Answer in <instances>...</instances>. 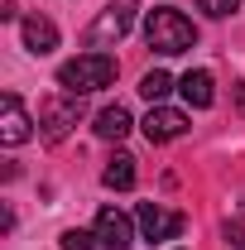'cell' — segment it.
Segmentation results:
<instances>
[{"instance_id":"ba28073f","label":"cell","mask_w":245,"mask_h":250,"mask_svg":"<svg viewBox=\"0 0 245 250\" xmlns=\"http://www.w3.org/2000/svg\"><path fill=\"white\" fill-rule=\"evenodd\" d=\"M187 130V116L183 111H173V106H154L149 116H144V135H149V145H168V140H178Z\"/></svg>"},{"instance_id":"5b68a950","label":"cell","mask_w":245,"mask_h":250,"mask_svg":"<svg viewBox=\"0 0 245 250\" xmlns=\"http://www.w3.org/2000/svg\"><path fill=\"white\" fill-rule=\"evenodd\" d=\"M135 221H140L144 241H178V236H183V226H187L183 212H168V207H159V202H140Z\"/></svg>"},{"instance_id":"8fae6325","label":"cell","mask_w":245,"mask_h":250,"mask_svg":"<svg viewBox=\"0 0 245 250\" xmlns=\"http://www.w3.org/2000/svg\"><path fill=\"white\" fill-rule=\"evenodd\" d=\"M130 111H125V106H106V111H101V116H96V135H101V140H125V135H130Z\"/></svg>"},{"instance_id":"277c9868","label":"cell","mask_w":245,"mask_h":250,"mask_svg":"<svg viewBox=\"0 0 245 250\" xmlns=\"http://www.w3.org/2000/svg\"><path fill=\"white\" fill-rule=\"evenodd\" d=\"M82 116V96H48L43 106H39V130H43V140H62L72 125Z\"/></svg>"},{"instance_id":"3957f363","label":"cell","mask_w":245,"mask_h":250,"mask_svg":"<svg viewBox=\"0 0 245 250\" xmlns=\"http://www.w3.org/2000/svg\"><path fill=\"white\" fill-rule=\"evenodd\" d=\"M135 10H140V0H111V5L92 20L87 43H92V48H106V43L125 39V34H130V24H135Z\"/></svg>"},{"instance_id":"8992f818","label":"cell","mask_w":245,"mask_h":250,"mask_svg":"<svg viewBox=\"0 0 245 250\" xmlns=\"http://www.w3.org/2000/svg\"><path fill=\"white\" fill-rule=\"evenodd\" d=\"M96 246L101 250H130L135 246V221L116 212V207H101L96 212Z\"/></svg>"},{"instance_id":"30bf717a","label":"cell","mask_w":245,"mask_h":250,"mask_svg":"<svg viewBox=\"0 0 245 250\" xmlns=\"http://www.w3.org/2000/svg\"><path fill=\"white\" fill-rule=\"evenodd\" d=\"M178 92H183V101L187 106H197V111H207L216 101V82H212V72H183V82H178Z\"/></svg>"},{"instance_id":"52a82bcc","label":"cell","mask_w":245,"mask_h":250,"mask_svg":"<svg viewBox=\"0 0 245 250\" xmlns=\"http://www.w3.org/2000/svg\"><path fill=\"white\" fill-rule=\"evenodd\" d=\"M29 135H34V121L24 116V101L15 92H5L0 96V140L5 145H24Z\"/></svg>"},{"instance_id":"6da1fadb","label":"cell","mask_w":245,"mask_h":250,"mask_svg":"<svg viewBox=\"0 0 245 250\" xmlns=\"http://www.w3.org/2000/svg\"><path fill=\"white\" fill-rule=\"evenodd\" d=\"M116 72H121L116 58L101 53V48H92V53H77L72 62H62V67H58V87L67 96H92V92H101V87H111Z\"/></svg>"},{"instance_id":"9c48e42d","label":"cell","mask_w":245,"mask_h":250,"mask_svg":"<svg viewBox=\"0 0 245 250\" xmlns=\"http://www.w3.org/2000/svg\"><path fill=\"white\" fill-rule=\"evenodd\" d=\"M20 34H24V48H29L34 58H43V53L58 48V29H53V20H43V15L20 20Z\"/></svg>"},{"instance_id":"2e32d148","label":"cell","mask_w":245,"mask_h":250,"mask_svg":"<svg viewBox=\"0 0 245 250\" xmlns=\"http://www.w3.org/2000/svg\"><path fill=\"white\" fill-rule=\"evenodd\" d=\"M226 236H231V246H236V250H245V226H241V221H231Z\"/></svg>"},{"instance_id":"4fadbf2b","label":"cell","mask_w":245,"mask_h":250,"mask_svg":"<svg viewBox=\"0 0 245 250\" xmlns=\"http://www.w3.org/2000/svg\"><path fill=\"white\" fill-rule=\"evenodd\" d=\"M140 92L149 96L154 106H159V101H163V96L173 92V77H168V72H159V67H154V72H144V82H140Z\"/></svg>"},{"instance_id":"7c38bea8","label":"cell","mask_w":245,"mask_h":250,"mask_svg":"<svg viewBox=\"0 0 245 250\" xmlns=\"http://www.w3.org/2000/svg\"><path fill=\"white\" fill-rule=\"evenodd\" d=\"M101 183L116 188V192H130V188H135V159H130V154H116L106 168H101Z\"/></svg>"},{"instance_id":"9a60e30c","label":"cell","mask_w":245,"mask_h":250,"mask_svg":"<svg viewBox=\"0 0 245 250\" xmlns=\"http://www.w3.org/2000/svg\"><path fill=\"white\" fill-rule=\"evenodd\" d=\"M197 5H202V10L212 15V20H226L231 10H241V0H197Z\"/></svg>"},{"instance_id":"5bb4252c","label":"cell","mask_w":245,"mask_h":250,"mask_svg":"<svg viewBox=\"0 0 245 250\" xmlns=\"http://www.w3.org/2000/svg\"><path fill=\"white\" fill-rule=\"evenodd\" d=\"M62 250H96V236H87V231H62Z\"/></svg>"},{"instance_id":"7a4b0ae2","label":"cell","mask_w":245,"mask_h":250,"mask_svg":"<svg viewBox=\"0 0 245 250\" xmlns=\"http://www.w3.org/2000/svg\"><path fill=\"white\" fill-rule=\"evenodd\" d=\"M144 39H149L154 53H187L192 43H197V29H192V20H187L183 10H149V20H144Z\"/></svg>"}]
</instances>
